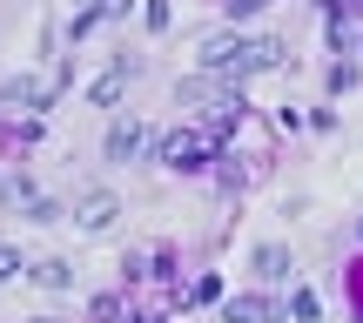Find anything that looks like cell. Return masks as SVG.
I'll return each instance as SVG.
<instances>
[{
    "mask_svg": "<svg viewBox=\"0 0 363 323\" xmlns=\"http://www.w3.org/2000/svg\"><path fill=\"white\" fill-rule=\"evenodd\" d=\"M195 61H202V75H216V81H249V75H262V67H276V61H283V40L208 34L202 48H195Z\"/></svg>",
    "mask_w": 363,
    "mask_h": 323,
    "instance_id": "cell-1",
    "label": "cell"
},
{
    "mask_svg": "<svg viewBox=\"0 0 363 323\" xmlns=\"http://www.w3.org/2000/svg\"><path fill=\"white\" fill-rule=\"evenodd\" d=\"M162 168H175V175L208 168V135H202V128H175V135H162Z\"/></svg>",
    "mask_w": 363,
    "mask_h": 323,
    "instance_id": "cell-2",
    "label": "cell"
},
{
    "mask_svg": "<svg viewBox=\"0 0 363 323\" xmlns=\"http://www.w3.org/2000/svg\"><path fill=\"white\" fill-rule=\"evenodd\" d=\"M115 216H121V195H115V189H81L74 222H81L88 236H108V229H115Z\"/></svg>",
    "mask_w": 363,
    "mask_h": 323,
    "instance_id": "cell-3",
    "label": "cell"
},
{
    "mask_svg": "<svg viewBox=\"0 0 363 323\" xmlns=\"http://www.w3.org/2000/svg\"><path fill=\"white\" fill-rule=\"evenodd\" d=\"M128 75H135V61H128V54H121V61L108 67V75H94V88H88V102H94V108H115L121 94H128Z\"/></svg>",
    "mask_w": 363,
    "mask_h": 323,
    "instance_id": "cell-4",
    "label": "cell"
},
{
    "mask_svg": "<svg viewBox=\"0 0 363 323\" xmlns=\"http://www.w3.org/2000/svg\"><path fill=\"white\" fill-rule=\"evenodd\" d=\"M142 148H148V128H142V121H115V128H108V162H135V155H142Z\"/></svg>",
    "mask_w": 363,
    "mask_h": 323,
    "instance_id": "cell-5",
    "label": "cell"
},
{
    "mask_svg": "<svg viewBox=\"0 0 363 323\" xmlns=\"http://www.w3.org/2000/svg\"><path fill=\"white\" fill-rule=\"evenodd\" d=\"M175 102L182 108H202V102H235V94H222L216 75H189V81H175Z\"/></svg>",
    "mask_w": 363,
    "mask_h": 323,
    "instance_id": "cell-6",
    "label": "cell"
},
{
    "mask_svg": "<svg viewBox=\"0 0 363 323\" xmlns=\"http://www.w3.org/2000/svg\"><path fill=\"white\" fill-rule=\"evenodd\" d=\"M269 317H276L269 297H229L222 303V323H269Z\"/></svg>",
    "mask_w": 363,
    "mask_h": 323,
    "instance_id": "cell-7",
    "label": "cell"
},
{
    "mask_svg": "<svg viewBox=\"0 0 363 323\" xmlns=\"http://www.w3.org/2000/svg\"><path fill=\"white\" fill-rule=\"evenodd\" d=\"M289 270H296V263H289L283 243H262L256 249V276H262V283H289Z\"/></svg>",
    "mask_w": 363,
    "mask_h": 323,
    "instance_id": "cell-8",
    "label": "cell"
},
{
    "mask_svg": "<svg viewBox=\"0 0 363 323\" xmlns=\"http://www.w3.org/2000/svg\"><path fill=\"white\" fill-rule=\"evenodd\" d=\"M48 102V81H7L0 88V108H40Z\"/></svg>",
    "mask_w": 363,
    "mask_h": 323,
    "instance_id": "cell-9",
    "label": "cell"
},
{
    "mask_svg": "<svg viewBox=\"0 0 363 323\" xmlns=\"http://www.w3.org/2000/svg\"><path fill=\"white\" fill-rule=\"evenodd\" d=\"M34 283H40V290H67L74 276H67V263H61V256H48V263H34Z\"/></svg>",
    "mask_w": 363,
    "mask_h": 323,
    "instance_id": "cell-10",
    "label": "cell"
},
{
    "mask_svg": "<svg viewBox=\"0 0 363 323\" xmlns=\"http://www.w3.org/2000/svg\"><path fill=\"white\" fill-rule=\"evenodd\" d=\"M289 317H296V323H316V290H296V297H289Z\"/></svg>",
    "mask_w": 363,
    "mask_h": 323,
    "instance_id": "cell-11",
    "label": "cell"
},
{
    "mask_svg": "<svg viewBox=\"0 0 363 323\" xmlns=\"http://www.w3.org/2000/svg\"><path fill=\"white\" fill-rule=\"evenodd\" d=\"M142 21H148V27L162 34V27H169V0H148V7H142Z\"/></svg>",
    "mask_w": 363,
    "mask_h": 323,
    "instance_id": "cell-12",
    "label": "cell"
},
{
    "mask_svg": "<svg viewBox=\"0 0 363 323\" xmlns=\"http://www.w3.org/2000/svg\"><path fill=\"white\" fill-rule=\"evenodd\" d=\"M13 276H21V256H13V249H0V283H13Z\"/></svg>",
    "mask_w": 363,
    "mask_h": 323,
    "instance_id": "cell-13",
    "label": "cell"
},
{
    "mask_svg": "<svg viewBox=\"0 0 363 323\" xmlns=\"http://www.w3.org/2000/svg\"><path fill=\"white\" fill-rule=\"evenodd\" d=\"M229 13H256V7H269V0H222Z\"/></svg>",
    "mask_w": 363,
    "mask_h": 323,
    "instance_id": "cell-14",
    "label": "cell"
}]
</instances>
